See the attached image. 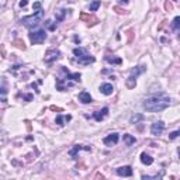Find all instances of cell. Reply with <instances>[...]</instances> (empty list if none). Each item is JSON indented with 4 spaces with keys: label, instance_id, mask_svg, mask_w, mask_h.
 <instances>
[{
    "label": "cell",
    "instance_id": "cell-11",
    "mask_svg": "<svg viewBox=\"0 0 180 180\" xmlns=\"http://www.w3.org/2000/svg\"><path fill=\"white\" fill-rule=\"evenodd\" d=\"M79 151H91V146H87V145H75V148L69 151V155L72 156L73 159H76V153Z\"/></svg>",
    "mask_w": 180,
    "mask_h": 180
},
{
    "label": "cell",
    "instance_id": "cell-16",
    "mask_svg": "<svg viewBox=\"0 0 180 180\" xmlns=\"http://www.w3.org/2000/svg\"><path fill=\"white\" fill-rule=\"evenodd\" d=\"M141 162L144 163V165H146V166H149V165H152L153 163V159L148 155V153H141Z\"/></svg>",
    "mask_w": 180,
    "mask_h": 180
},
{
    "label": "cell",
    "instance_id": "cell-26",
    "mask_svg": "<svg viewBox=\"0 0 180 180\" xmlns=\"http://www.w3.org/2000/svg\"><path fill=\"white\" fill-rule=\"evenodd\" d=\"M113 10H114L116 13H118V14H125V13H127L125 10L121 9V7H118V6H114V7H113Z\"/></svg>",
    "mask_w": 180,
    "mask_h": 180
},
{
    "label": "cell",
    "instance_id": "cell-2",
    "mask_svg": "<svg viewBox=\"0 0 180 180\" xmlns=\"http://www.w3.org/2000/svg\"><path fill=\"white\" fill-rule=\"evenodd\" d=\"M61 68H62V72L66 73V79H58L56 80V89L59 90V91H66L68 87L72 86V83L69 80L80 82V73H69V71L65 66H61Z\"/></svg>",
    "mask_w": 180,
    "mask_h": 180
},
{
    "label": "cell",
    "instance_id": "cell-14",
    "mask_svg": "<svg viewBox=\"0 0 180 180\" xmlns=\"http://www.w3.org/2000/svg\"><path fill=\"white\" fill-rule=\"evenodd\" d=\"M79 101H82L83 104H89V103H91V96H90V93H87L86 90L82 91V93H79Z\"/></svg>",
    "mask_w": 180,
    "mask_h": 180
},
{
    "label": "cell",
    "instance_id": "cell-19",
    "mask_svg": "<svg viewBox=\"0 0 180 180\" xmlns=\"http://www.w3.org/2000/svg\"><path fill=\"white\" fill-rule=\"evenodd\" d=\"M13 45H14V46H17L18 49H23V51H24V49H26V44H24V41H23V39H14V41H13Z\"/></svg>",
    "mask_w": 180,
    "mask_h": 180
},
{
    "label": "cell",
    "instance_id": "cell-22",
    "mask_svg": "<svg viewBox=\"0 0 180 180\" xmlns=\"http://www.w3.org/2000/svg\"><path fill=\"white\" fill-rule=\"evenodd\" d=\"M106 61H107L108 63H116V65H120V63L123 62L120 58H114V56H113V58H111V56H106Z\"/></svg>",
    "mask_w": 180,
    "mask_h": 180
},
{
    "label": "cell",
    "instance_id": "cell-12",
    "mask_svg": "<svg viewBox=\"0 0 180 180\" xmlns=\"http://www.w3.org/2000/svg\"><path fill=\"white\" fill-rule=\"evenodd\" d=\"M100 91H101L104 96H110V94H113L114 87H113V84H110V83H103V84L100 86Z\"/></svg>",
    "mask_w": 180,
    "mask_h": 180
},
{
    "label": "cell",
    "instance_id": "cell-15",
    "mask_svg": "<svg viewBox=\"0 0 180 180\" xmlns=\"http://www.w3.org/2000/svg\"><path fill=\"white\" fill-rule=\"evenodd\" d=\"M72 120V117L68 114V116H58L56 117V120H55V123L58 124V125H65L63 123H68V121H71Z\"/></svg>",
    "mask_w": 180,
    "mask_h": 180
},
{
    "label": "cell",
    "instance_id": "cell-32",
    "mask_svg": "<svg viewBox=\"0 0 180 180\" xmlns=\"http://www.w3.org/2000/svg\"><path fill=\"white\" fill-rule=\"evenodd\" d=\"M27 6V0H21L20 1V7H26Z\"/></svg>",
    "mask_w": 180,
    "mask_h": 180
},
{
    "label": "cell",
    "instance_id": "cell-24",
    "mask_svg": "<svg viewBox=\"0 0 180 180\" xmlns=\"http://www.w3.org/2000/svg\"><path fill=\"white\" fill-rule=\"evenodd\" d=\"M142 120H144V117H142V116H132L129 121H131V124H136L138 121H142Z\"/></svg>",
    "mask_w": 180,
    "mask_h": 180
},
{
    "label": "cell",
    "instance_id": "cell-36",
    "mask_svg": "<svg viewBox=\"0 0 180 180\" xmlns=\"http://www.w3.org/2000/svg\"><path fill=\"white\" fill-rule=\"evenodd\" d=\"M177 37H179V39H180V30H179V35H177Z\"/></svg>",
    "mask_w": 180,
    "mask_h": 180
},
{
    "label": "cell",
    "instance_id": "cell-18",
    "mask_svg": "<svg viewBox=\"0 0 180 180\" xmlns=\"http://www.w3.org/2000/svg\"><path fill=\"white\" fill-rule=\"evenodd\" d=\"M135 84H136V78L131 75V76L127 79V87H128V89H134Z\"/></svg>",
    "mask_w": 180,
    "mask_h": 180
},
{
    "label": "cell",
    "instance_id": "cell-31",
    "mask_svg": "<svg viewBox=\"0 0 180 180\" xmlns=\"http://www.w3.org/2000/svg\"><path fill=\"white\" fill-rule=\"evenodd\" d=\"M33 7L37 9V10H39V9H41V3H39V1H37V3H34V6H33Z\"/></svg>",
    "mask_w": 180,
    "mask_h": 180
},
{
    "label": "cell",
    "instance_id": "cell-21",
    "mask_svg": "<svg viewBox=\"0 0 180 180\" xmlns=\"http://www.w3.org/2000/svg\"><path fill=\"white\" fill-rule=\"evenodd\" d=\"M100 7V0H93L89 4V10L90 11H96Z\"/></svg>",
    "mask_w": 180,
    "mask_h": 180
},
{
    "label": "cell",
    "instance_id": "cell-1",
    "mask_svg": "<svg viewBox=\"0 0 180 180\" xmlns=\"http://www.w3.org/2000/svg\"><path fill=\"white\" fill-rule=\"evenodd\" d=\"M169 106H170V97L166 96L165 93L152 94V96L146 97L142 103V107L149 113H159L165 108H168Z\"/></svg>",
    "mask_w": 180,
    "mask_h": 180
},
{
    "label": "cell",
    "instance_id": "cell-13",
    "mask_svg": "<svg viewBox=\"0 0 180 180\" xmlns=\"http://www.w3.org/2000/svg\"><path fill=\"white\" fill-rule=\"evenodd\" d=\"M107 114H108V108L104 107V108H101L100 111H96V113L93 114V117H94L96 121H99V123H100V121H103V120H104V117H106Z\"/></svg>",
    "mask_w": 180,
    "mask_h": 180
},
{
    "label": "cell",
    "instance_id": "cell-10",
    "mask_svg": "<svg viewBox=\"0 0 180 180\" xmlns=\"http://www.w3.org/2000/svg\"><path fill=\"white\" fill-rule=\"evenodd\" d=\"M117 174L121 177H131L132 176V169L131 166H121L117 169Z\"/></svg>",
    "mask_w": 180,
    "mask_h": 180
},
{
    "label": "cell",
    "instance_id": "cell-7",
    "mask_svg": "<svg viewBox=\"0 0 180 180\" xmlns=\"http://www.w3.org/2000/svg\"><path fill=\"white\" fill-rule=\"evenodd\" d=\"M163 131H165V123H163V121H156V123H153L152 127H151L152 135H161Z\"/></svg>",
    "mask_w": 180,
    "mask_h": 180
},
{
    "label": "cell",
    "instance_id": "cell-25",
    "mask_svg": "<svg viewBox=\"0 0 180 180\" xmlns=\"http://www.w3.org/2000/svg\"><path fill=\"white\" fill-rule=\"evenodd\" d=\"M65 14H66V10H59L58 14H56V20H58V21H62L63 17H65Z\"/></svg>",
    "mask_w": 180,
    "mask_h": 180
},
{
    "label": "cell",
    "instance_id": "cell-6",
    "mask_svg": "<svg viewBox=\"0 0 180 180\" xmlns=\"http://www.w3.org/2000/svg\"><path fill=\"white\" fill-rule=\"evenodd\" d=\"M61 56V52L58 51V49H48L46 51V54H45V63H52V62H55L58 58Z\"/></svg>",
    "mask_w": 180,
    "mask_h": 180
},
{
    "label": "cell",
    "instance_id": "cell-28",
    "mask_svg": "<svg viewBox=\"0 0 180 180\" xmlns=\"http://www.w3.org/2000/svg\"><path fill=\"white\" fill-rule=\"evenodd\" d=\"M179 135H180V131H174V132L169 134V138H170V139H174V138H177Z\"/></svg>",
    "mask_w": 180,
    "mask_h": 180
},
{
    "label": "cell",
    "instance_id": "cell-33",
    "mask_svg": "<svg viewBox=\"0 0 180 180\" xmlns=\"http://www.w3.org/2000/svg\"><path fill=\"white\" fill-rule=\"evenodd\" d=\"M24 99L27 100V101H30V100L33 99V96H31V94H27V96H26V97H24Z\"/></svg>",
    "mask_w": 180,
    "mask_h": 180
},
{
    "label": "cell",
    "instance_id": "cell-3",
    "mask_svg": "<svg viewBox=\"0 0 180 180\" xmlns=\"http://www.w3.org/2000/svg\"><path fill=\"white\" fill-rule=\"evenodd\" d=\"M42 9L37 10L35 14H33V16H27V17H23L21 18V23L26 26L27 28H35L39 26V20L42 17Z\"/></svg>",
    "mask_w": 180,
    "mask_h": 180
},
{
    "label": "cell",
    "instance_id": "cell-23",
    "mask_svg": "<svg viewBox=\"0 0 180 180\" xmlns=\"http://www.w3.org/2000/svg\"><path fill=\"white\" fill-rule=\"evenodd\" d=\"M144 69H145V66H136L135 69H132V72H131V75L136 78V76H138L139 73H142V72H144Z\"/></svg>",
    "mask_w": 180,
    "mask_h": 180
},
{
    "label": "cell",
    "instance_id": "cell-29",
    "mask_svg": "<svg viewBox=\"0 0 180 180\" xmlns=\"http://www.w3.org/2000/svg\"><path fill=\"white\" fill-rule=\"evenodd\" d=\"M46 26H48V28H49L51 31H54V30H55V24H52V21H51V20H48V21H46Z\"/></svg>",
    "mask_w": 180,
    "mask_h": 180
},
{
    "label": "cell",
    "instance_id": "cell-4",
    "mask_svg": "<svg viewBox=\"0 0 180 180\" xmlns=\"http://www.w3.org/2000/svg\"><path fill=\"white\" fill-rule=\"evenodd\" d=\"M73 55L76 56V61L82 65H90V63H93L96 59H94V56H91L89 55L83 48H75L73 49Z\"/></svg>",
    "mask_w": 180,
    "mask_h": 180
},
{
    "label": "cell",
    "instance_id": "cell-9",
    "mask_svg": "<svg viewBox=\"0 0 180 180\" xmlns=\"http://www.w3.org/2000/svg\"><path fill=\"white\" fill-rule=\"evenodd\" d=\"M80 20H82V21H86L89 26H94V24H97V23H99L97 17H94V16H91V14H87V13H82V14H80Z\"/></svg>",
    "mask_w": 180,
    "mask_h": 180
},
{
    "label": "cell",
    "instance_id": "cell-27",
    "mask_svg": "<svg viewBox=\"0 0 180 180\" xmlns=\"http://www.w3.org/2000/svg\"><path fill=\"white\" fill-rule=\"evenodd\" d=\"M165 10H166V11H172V10H173V6H172L169 1H165Z\"/></svg>",
    "mask_w": 180,
    "mask_h": 180
},
{
    "label": "cell",
    "instance_id": "cell-17",
    "mask_svg": "<svg viewBox=\"0 0 180 180\" xmlns=\"http://www.w3.org/2000/svg\"><path fill=\"white\" fill-rule=\"evenodd\" d=\"M135 136H132V135H129V134H125L124 135V142L127 144V146H131V145H134L135 144Z\"/></svg>",
    "mask_w": 180,
    "mask_h": 180
},
{
    "label": "cell",
    "instance_id": "cell-35",
    "mask_svg": "<svg viewBox=\"0 0 180 180\" xmlns=\"http://www.w3.org/2000/svg\"><path fill=\"white\" fill-rule=\"evenodd\" d=\"M177 152H179V158H180V148H179V151H177Z\"/></svg>",
    "mask_w": 180,
    "mask_h": 180
},
{
    "label": "cell",
    "instance_id": "cell-30",
    "mask_svg": "<svg viewBox=\"0 0 180 180\" xmlns=\"http://www.w3.org/2000/svg\"><path fill=\"white\" fill-rule=\"evenodd\" d=\"M51 110H52V111H59V113H61V111H62V108L61 107H56V106H51Z\"/></svg>",
    "mask_w": 180,
    "mask_h": 180
},
{
    "label": "cell",
    "instance_id": "cell-34",
    "mask_svg": "<svg viewBox=\"0 0 180 180\" xmlns=\"http://www.w3.org/2000/svg\"><path fill=\"white\" fill-rule=\"evenodd\" d=\"M118 1H120V3H123V4H127V3H128V0H118Z\"/></svg>",
    "mask_w": 180,
    "mask_h": 180
},
{
    "label": "cell",
    "instance_id": "cell-8",
    "mask_svg": "<svg viewBox=\"0 0 180 180\" xmlns=\"http://www.w3.org/2000/svg\"><path fill=\"white\" fill-rule=\"evenodd\" d=\"M118 142V134L117 132H113V134L107 135L104 139H103V144L107 145V146H113V145H116Z\"/></svg>",
    "mask_w": 180,
    "mask_h": 180
},
{
    "label": "cell",
    "instance_id": "cell-5",
    "mask_svg": "<svg viewBox=\"0 0 180 180\" xmlns=\"http://www.w3.org/2000/svg\"><path fill=\"white\" fill-rule=\"evenodd\" d=\"M30 41L31 44H42L45 39H46V33L45 30H38V31H31L30 34Z\"/></svg>",
    "mask_w": 180,
    "mask_h": 180
},
{
    "label": "cell",
    "instance_id": "cell-20",
    "mask_svg": "<svg viewBox=\"0 0 180 180\" xmlns=\"http://www.w3.org/2000/svg\"><path fill=\"white\" fill-rule=\"evenodd\" d=\"M172 30H174V31H179V30H180V17H174V18H173V23H172Z\"/></svg>",
    "mask_w": 180,
    "mask_h": 180
}]
</instances>
